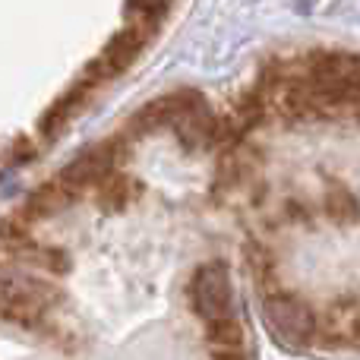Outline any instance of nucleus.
<instances>
[{
	"instance_id": "f257e3e1",
	"label": "nucleus",
	"mask_w": 360,
	"mask_h": 360,
	"mask_svg": "<svg viewBox=\"0 0 360 360\" xmlns=\"http://www.w3.org/2000/svg\"><path fill=\"white\" fill-rule=\"evenodd\" d=\"M215 111V196L269 332L360 351V57L278 54Z\"/></svg>"
}]
</instances>
